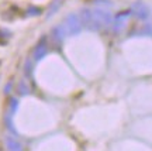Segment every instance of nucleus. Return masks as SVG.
Here are the masks:
<instances>
[{"label": "nucleus", "mask_w": 152, "mask_h": 151, "mask_svg": "<svg viewBox=\"0 0 152 151\" xmlns=\"http://www.w3.org/2000/svg\"><path fill=\"white\" fill-rule=\"evenodd\" d=\"M61 6H62V0H54L51 4H49L48 7V13H47V17H51V16H54L55 13H56V10L59 9Z\"/></svg>", "instance_id": "7"}, {"label": "nucleus", "mask_w": 152, "mask_h": 151, "mask_svg": "<svg viewBox=\"0 0 152 151\" xmlns=\"http://www.w3.org/2000/svg\"><path fill=\"white\" fill-rule=\"evenodd\" d=\"M131 14H134V16L137 17V18H140V20H145L148 16H149V7H148L144 1H141V0H138V1H135L134 4H132V7H131Z\"/></svg>", "instance_id": "3"}, {"label": "nucleus", "mask_w": 152, "mask_h": 151, "mask_svg": "<svg viewBox=\"0 0 152 151\" xmlns=\"http://www.w3.org/2000/svg\"><path fill=\"white\" fill-rule=\"evenodd\" d=\"M93 4H100V6H113V3L110 0H92Z\"/></svg>", "instance_id": "11"}, {"label": "nucleus", "mask_w": 152, "mask_h": 151, "mask_svg": "<svg viewBox=\"0 0 152 151\" xmlns=\"http://www.w3.org/2000/svg\"><path fill=\"white\" fill-rule=\"evenodd\" d=\"M62 27H64V30H65V32L68 35H76V34L80 32L82 24H80L79 17L76 16V14H68L64 24H62Z\"/></svg>", "instance_id": "2"}, {"label": "nucleus", "mask_w": 152, "mask_h": 151, "mask_svg": "<svg viewBox=\"0 0 152 151\" xmlns=\"http://www.w3.org/2000/svg\"><path fill=\"white\" fill-rule=\"evenodd\" d=\"M65 35H66V32H65V30H64L62 26H56V27L52 28V38H54L56 43H61Z\"/></svg>", "instance_id": "6"}, {"label": "nucleus", "mask_w": 152, "mask_h": 151, "mask_svg": "<svg viewBox=\"0 0 152 151\" xmlns=\"http://www.w3.org/2000/svg\"><path fill=\"white\" fill-rule=\"evenodd\" d=\"M79 20L83 27L90 31H100L111 24L113 17L110 11L104 9H82L79 14Z\"/></svg>", "instance_id": "1"}, {"label": "nucleus", "mask_w": 152, "mask_h": 151, "mask_svg": "<svg viewBox=\"0 0 152 151\" xmlns=\"http://www.w3.org/2000/svg\"><path fill=\"white\" fill-rule=\"evenodd\" d=\"M145 32H147V34H149V35H152V18L149 20V23H148L147 27H145Z\"/></svg>", "instance_id": "12"}, {"label": "nucleus", "mask_w": 152, "mask_h": 151, "mask_svg": "<svg viewBox=\"0 0 152 151\" xmlns=\"http://www.w3.org/2000/svg\"><path fill=\"white\" fill-rule=\"evenodd\" d=\"M11 38V31L7 28H0V44L4 45Z\"/></svg>", "instance_id": "8"}, {"label": "nucleus", "mask_w": 152, "mask_h": 151, "mask_svg": "<svg viewBox=\"0 0 152 151\" xmlns=\"http://www.w3.org/2000/svg\"><path fill=\"white\" fill-rule=\"evenodd\" d=\"M18 92H20V95H27L28 92H30V89H28V86H26L24 82H21V83L18 85Z\"/></svg>", "instance_id": "10"}, {"label": "nucleus", "mask_w": 152, "mask_h": 151, "mask_svg": "<svg viewBox=\"0 0 152 151\" xmlns=\"http://www.w3.org/2000/svg\"><path fill=\"white\" fill-rule=\"evenodd\" d=\"M48 52V43H47V37H41V40L37 43L35 48H34V60L41 61Z\"/></svg>", "instance_id": "4"}, {"label": "nucleus", "mask_w": 152, "mask_h": 151, "mask_svg": "<svg viewBox=\"0 0 152 151\" xmlns=\"http://www.w3.org/2000/svg\"><path fill=\"white\" fill-rule=\"evenodd\" d=\"M41 13H42V9L38 7V6H30L27 10H26L27 16H39Z\"/></svg>", "instance_id": "9"}, {"label": "nucleus", "mask_w": 152, "mask_h": 151, "mask_svg": "<svg viewBox=\"0 0 152 151\" xmlns=\"http://www.w3.org/2000/svg\"><path fill=\"white\" fill-rule=\"evenodd\" d=\"M6 147H7V151H23L21 143H18L13 137H6Z\"/></svg>", "instance_id": "5"}]
</instances>
